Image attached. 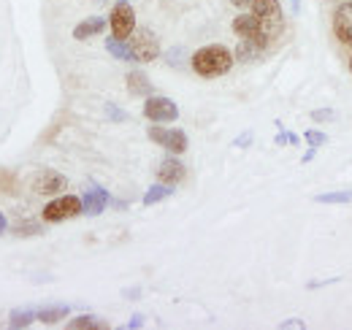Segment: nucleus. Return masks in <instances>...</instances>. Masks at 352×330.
<instances>
[{
  "label": "nucleus",
  "mask_w": 352,
  "mask_h": 330,
  "mask_svg": "<svg viewBox=\"0 0 352 330\" xmlns=\"http://www.w3.org/2000/svg\"><path fill=\"white\" fill-rule=\"evenodd\" d=\"M233 52L228 49V46H222V43H209V46H204V49H198L195 54H192V71L198 74V76H204V79H217V76H225L230 68H233Z\"/></svg>",
  "instance_id": "nucleus-1"
},
{
  "label": "nucleus",
  "mask_w": 352,
  "mask_h": 330,
  "mask_svg": "<svg viewBox=\"0 0 352 330\" xmlns=\"http://www.w3.org/2000/svg\"><path fill=\"white\" fill-rule=\"evenodd\" d=\"M252 14L258 16L261 33L268 41L279 38V33L285 28V16H282V8H279V0H255L252 3Z\"/></svg>",
  "instance_id": "nucleus-2"
},
{
  "label": "nucleus",
  "mask_w": 352,
  "mask_h": 330,
  "mask_svg": "<svg viewBox=\"0 0 352 330\" xmlns=\"http://www.w3.org/2000/svg\"><path fill=\"white\" fill-rule=\"evenodd\" d=\"M133 52V63H152L157 60L160 54V41L157 36L149 30V28H141V30H133V36L128 38Z\"/></svg>",
  "instance_id": "nucleus-3"
},
{
  "label": "nucleus",
  "mask_w": 352,
  "mask_h": 330,
  "mask_svg": "<svg viewBox=\"0 0 352 330\" xmlns=\"http://www.w3.org/2000/svg\"><path fill=\"white\" fill-rule=\"evenodd\" d=\"M79 214H82V198H76V195H60L44 206L46 222H65V219L79 217Z\"/></svg>",
  "instance_id": "nucleus-4"
},
{
  "label": "nucleus",
  "mask_w": 352,
  "mask_h": 330,
  "mask_svg": "<svg viewBox=\"0 0 352 330\" xmlns=\"http://www.w3.org/2000/svg\"><path fill=\"white\" fill-rule=\"evenodd\" d=\"M109 25H111V36L120 38V41H128L135 30V11H133L131 3H117L111 8V16H109Z\"/></svg>",
  "instance_id": "nucleus-5"
},
{
  "label": "nucleus",
  "mask_w": 352,
  "mask_h": 330,
  "mask_svg": "<svg viewBox=\"0 0 352 330\" xmlns=\"http://www.w3.org/2000/svg\"><path fill=\"white\" fill-rule=\"evenodd\" d=\"M144 117L149 120V122H174L179 120V109H176V103L171 98H163V95H149L146 98V103H144Z\"/></svg>",
  "instance_id": "nucleus-6"
},
{
  "label": "nucleus",
  "mask_w": 352,
  "mask_h": 330,
  "mask_svg": "<svg viewBox=\"0 0 352 330\" xmlns=\"http://www.w3.org/2000/svg\"><path fill=\"white\" fill-rule=\"evenodd\" d=\"M30 187H33L38 195H57L60 190L68 187V179H65L63 173L52 170V168H41V170H36V173L30 176Z\"/></svg>",
  "instance_id": "nucleus-7"
},
{
  "label": "nucleus",
  "mask_w": 352,
  "mask_h": 330,
  "mask_svg": "<svg viewBox=\"0 0 352 330\" xmlns=\"http://www.w3.org/2000/svg\"><path fill=\"white\" fill-rule=\"evenodd\" d=\"M149 138L155 141V144H160V146H166L171 155H182L184 149H187V135L182 133V130H176V127H160V124H152L149 127Z\"/></svg>",
  "instance_id": "nucleus-8"
},
{
  "label": "nucleus",
  "mask_w": 352,
  "mask_h": 330,
  "mask_svg": "<svg viewBox=\"0 0 352 330\" xmlns=\"http://www.w3.org/2000/svg\"><path fill=\"white\" fill-rule=\"evenodd\" d=\"M265 46H268V38H265L263 33H258V36H252V38H241L239 46H236V60H241V63H255V60H261L265 52Z\"/></svg>",
  "instance_id": "nucleus-9"
},
{
  "label": "nucleus",
  "mask_w": 352,
  "mask_h": 330,
  "mask_svg": "<svg viewBox=\"0 0 352 330\" xmlns=\"http://www.w3.org/2000/svg\"><path fill=\"white\" fill-rule=\"evenodd\" d=\"M333 30H336V38L342 43H350L352 46V0L336 8V16H333Z\"/></svg>",
  "instance_id": "nucleus-10"
},
{
  "label": "nucleus",
  "mask_w": 352,
  "mask_h": 330,
  "mask_svg": "<svg viewBox=\"0 0 352 330\" xmlns=\"http://www.w3.org/2000/svg\"><path fill=\"white\" fill-rule=\"evenodd\" d=\"M109 204V192L103 190V187H89L87 192L82 195V214H89V217H98V214H103V208Z\"/></svg>",
  "instance_id": "nucleus-11"
},
{
  "label": "nucleus",
  "mask_w": 352,
  "mask_h": 330,
  "mask_svg": "<svg viewBox=\"0 0 352 330\" xmlns=\"http://www.w3.org/2000/svg\"><path fill=\"white\" fill-rule=\"evenodd\" d=\"M157 179L163 182V184H168V187H176L182 179H184V165L179 163L176 157H166L160 168H157Z\"/></svg>",
  "instance_id": "nucleus-12"
},
{
  "label": "nucleus",
  "mask_w": 352,
  "mask_h": 330,
  "mask_svg": "<svg viewBox=\"0 0 352 330\" xmlns=\"http://www.w3.org/2000/svg\"><path fill=\"white\" fill-rule=\"evenodd\" d=\"M106 16H87L85 22H79L76 28H74V38L76 41H87L92 36H98V33H103L106 30Z\"/></svg>",
  "instance_id": "nucleus-13"
},
{
  "label": "nucleus",
  "mask_w": 352,
  "mask_h": 330,
  "mask_svg": "<svg viewBox=\"0 0 352 330\" xmlns=\"http://www.w3.org/2000/svg\"><path fill=\"white\" fill-rule=\"evenodd\" d=\"M233 33L239 38H252L261 33V25H258V16L255 14H241L233 19Z\"/></svg>",
  "instance_id": "nucleus-14"
},
{
  "label": "nucleus",
  "mask_w": 352,
  "mask_h": 330,
  "mask_svg": "<svg viewBox=\"0 0 352 330\" xmlns=\"http://www.w3.org/2000/svg\"><path fill=\"white\" fill-rule=\"evenodd\" d=\"M128 89H131V95H138V98H149V95L155 92L152 82H149L146 74H141V71L128 74Z\"/></svg>",
  "instance_id": "nucleus-15"
},
{
  "label": "nucleus",
  "mask_w": 352,
  "mask_h": 330,
  "mask_svg": "<svg viewBox=\"0 0 352 330\" xmlns=\"http://www.w3.org/2000/svg\"><path fill=\"white\" fill-rule=\"evenodd\" d=\"M68 328L71 330H103V328H109V322L100 320V317H95V314H82V317H74V320L68 322Z\"/></svg>",
  "instance_id": "nucleus-16"
},
{
  "label": "nucleus",
  "mask_w": 352,
  "mask_h": 330,
  "mask_svg": "<svg viewBox=\"0 0 352 330\" xmlns=\"http://www.w3.org/2000/svg\"><path fill=\"white\" fill-rule=\"evenodd\" d=\"M71 314V309L65 306V303H60V306H52V309H41V311H36V317H38V322H44V325H57L60 320H65Z\"/></svg>",
  "instance_id": "nucleus-17"
},
{
  "label": "nucleus",
  "mask_w": 352,
  "mask_h": 330,
  "mask_svg": "<svg viewBox=\"0 0 352 330\" xmlns=\"http://www.w3.org/2000/svg\"><path fill=\"white\" fill-rule=\"evenodd\" d=\"M36 320H38V317H36V311H30V309H16V311H11L8 325H11V328H16V330H22V328H30Z\"/></svg>",
  "instance_id": "nucleus-18"
},
{
  "label": "nucleus",
  "mask_w": 352,
  "mask_h": 330,
  "mask_svg": "<svg viewBox=\"0 0 352 330\" xmlns=\"http://www.w3.org/2000/svg\"><path fill=\"white\" fill-rule=\"evenodd\" d=\"M106 49H109V54H114L117 60H125V63H133L131 43L120 41V38H106Z\"/></svg>",
  "instance_id": "nucleus-19"
},
{
  "label": "nucleus",
  "mask_w": 352,
  "mask_h": 330,
  "mask_svg": "<svg viewBox=\"0 0 352 330\" xmlns=\"http://www.w3.org/2000/svg\"><path fill=\"white\" fill-rule=\"evenodd\" d=\"M171 192H174V190H171L168 184H163V182H160V184H155V187H149V190H146V195H144V206H155V204L166 201Z\"/></svg>",
  "instance_id": "nucleus-20"
},
{
  "label": "nucleus",
  "mask_w": 352,
  "mask_h": 330,
  "mask_svg": "<svg viewBox=\"0 0 352 330\" xmlns=\"http://www.w3.org/2000/svg\"><path fill=\"white\" fill-rule=\"evenodd\" d=\"M317 204H350L352 192L350 190H339V192H325V195H314Z\"/></svg>",
  "instance_id": "nucleus-21"
},
{
  "label": "nucleus",
  "mask_w": 352,
  "mask_h": 330,
  "mask_svg": "<svg viewBox=\"0 0 352 330\" xmlns=\"http://www.w3.org/2000/svg\"><path fill=\"white\" fill-rule=\"evenodd\" d=\"M307 141L311 144V149H320L322 144H328V135H325V133H320V130H309Z\"/></svg>",
  "instance_id": "nucleus-22"
},
{
  "label": "nucleus",
  "mask_w": 352,
  "mask_h": 330,
  "mask_svg": "<svg viewBox=\"0 0 352 330\" xmlns=\"http://www.w3.org/2000/svg\"><path fill=\"white\" fill-rule=\"evenodd\" d=\"M106 117H109V120H114V122H125V120H128V114H125V111H120L114 103H106Z\"/></svg>",
  "instance_id": "nucleus-23"
},
{
  "label": "nucleus",
  "mask_w": 352,
  "mask_h": 330,
  "mask_svg": "<svg viewBox=\"0 0 352 330\" xmlns=\"http://www.w3.org/2000/svg\"><path fill=\"white\" fill-rule=\"evenodd\" d=\"M311 120H314V122H325V120H333V111H311Z\"/></svg>",
  "instance_id": "nucleus-24"
},
{
  "label": "nucleus",
  "mask_w": 352,
  "mask_h": 330,
  "mask_svg": "<svg viewBox=\"0 0 352 330\" xmlns=\"http://www.w3.org/2000/svg\"><path fill=\"white\" fill-rule=\"evenodd\" d=\"M250 141H252V133H241V135H239V138L233 141V146H239V149H244V146H247Z\"/></svg>",
  "instance_id": "nucleus-25"
},
{
  "label": "nucleus",
  "mask_w": 352,
  "mask_h": 330,
  "mask_svg": "<svg viewBox=\"0 0 352 330\" xmlns=\"http://www.w3.org/2000/svg\"><path fill=\"white\" fill-rule=\"evenodd\" d=\"M128 328L135 330V328H144V314H133L131 322H128Z\"/></svg>",
  "instance_id": "nucleus-26"
},
{
  "label": "nucleus",
  "mask_w": 352,
  "mask_h": 330,
  "mask_svg": "<svg viewBox=\"0 0 352 330\" xmlns=\"http://www.w3.org/2000/svg\"><path fill=\"white\" fill-rule=\"evenodd\" d=\"M282 330H287V328H304V320H285L282 325H279Z\"/></svg>",
  "instance_id": "nucleus-27"
},
{
  "label": "nucleus",
  "mask_w": 352,
  "mask_h": 330,
  "mask_svg": "<svg viewBox=\"0 0 352 330\" xmlns=\"http://www.w3.org/2000/svg\"><path fill=\"white\" fill-rule=\"evenodd\" d=\"M230 3H233L236 8H252V3H255V0H230Z\"/></svg>",
  "instance_id": "nucleus-28"
},
{
  "label": "nucleus",
  "mask_w": 352,
  "mask_h": 330,
  "mask_svg": "<svg viewBox=\"0 0 352 330\" xmlns=\"http://www.w3.org/2000/svg\"><path fill=\"white\" fill-rule=\"evenodd\" d=\"M6 228H8V219H6V214H3V211H0V236H3V233H6Z\"/></svg>",
  "instance_id": "nucleus-29"
},
{
  "label": "nucleus",
  "mask_w": 352,
  "mask_h": 330,
  "mask_svg": "<svg viewBox=\"0 0 352 330\" xmlns=\"http://www.w3.org/2000/svg\"><path fill=\"white\" fill-rule=\"evenodd\" d=\"M282 144H287V133H279L276 135V146H282Z\"/></svg>",
  "instance_id": "nucleus-30"
},
{
  "label": "nucleus",
  "mask_w": 352,
  "mask_h": 330,
  "mask_svg": "<svg viewBox=\"0 0 352 330\" xmlns=\"http://www.w3.org/2000/svg\"><path fill=\"white\" fill-rule=\"evenodd\" d=\"M117 3H131V0H117Z\"/></svg>",
  "instance_id": "nucleus-31"
},
{
  "label": "nucleus",
  "mask_w": 352,
  "mask_h": 330,
  "mask_svg": "<svg viewBox=\"0 0 352 330\" xmlns=\"http://www.w3.org/2000/svg\"><path fill=\"white\" fill-rule=\"evenodd\" d=\"M350 71H352V60H350Z\"/></svg>",
  "instance_id": "nucleus-32"
},
{
  "label": "nucleus",
  "mask_w": 352,
  "mask_h": 330,
  "mask_svg": "<svg viewBox=\"0 0 352 330\" xmlns=\"http://www.w3.org/2000/svg\"><path fill=\"white\" fill-rule=\"evenodd\" d=\"M98 3H100V0H98Z\"/></svg>",
  "instance_id": "nucleus-33"
}]
</instances>
